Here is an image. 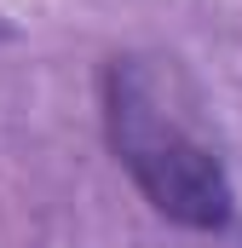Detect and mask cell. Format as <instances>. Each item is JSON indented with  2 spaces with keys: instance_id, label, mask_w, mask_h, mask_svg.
Instances as JSON below:
<instances>
[{
  "instance_id": "obj_1",
  "label": "cell",
  "mask_w": 242,
  "mask_h": 248,
  "mask_svg": "<svg viewBox=\"0 0 242 248\" xmlns=\"http://www.w3.org/2000/svg\"><path fill=\"white\" fill-rule=\"evenodd\" d=\"M104 127L116 162L162 219L184 231H219L231 219V173L213 144L184 122L173 69L150 58H116L104 75Z\"/></svg>"
}]
</instances>
